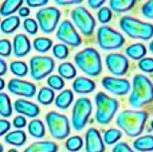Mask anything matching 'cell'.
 I'll use <instances>...</instances> for the list:
<instances>
[{"instance_id":"cell-1","label":"cell","mask_w":153,"mask_h":152,"mask_svg":"<svg viewBox=\"0 0 153 152\" xmlns=\"http://www.w3.org/2000/svg\"><path fill=\"white\" fill-rule=\"evenodd\" d=\"M153 101V83L143 74L133 77V90L129 97V104L133 108H141Z\"/></svg>"},{"instance_id":"cell-2","label":"cell","mask_w":153,"mask_h":152,"mask_svg":"<svg viewBox=\"0 0 153 152\" xmlns=\"http://www.w3.org/2000/svg\"><path fill=\"white\" fill-rule=\"evenodd\" d=\"M148 118L146 112H134V110H124L117 116V125L130 137L141 135Z\"/></svg>"},{"instance_id":"cell-3","label":"cell","mask_w":153,"mask_h":152,"mask_svg":"<svg viewBox=\"0 0 153 152\" xmlns=\"http://www.w3.org/2000/svg\"><path fill=\"white\" fill-rule=\"evenodd\" d=\"M75 65L85 73V74L90 75V77H97L102 72V62H101V57L95 48H83L79 53L75 54L74 57Z\"/></svg>"},{"instance_id":"cell-4","label":"cell","mask_w":153,"mask_h":152,"mask_svg":"<svg viewBox=\"0 0 153 152\" xmlns=\"http://www.w3.org/2000/svg\"><path fill=\"white\" fill-rule=\"evenodd\" d=\"M121 30L133 39H143L148 40L153 37V24L141 22L132 16H124L120 20Z\"/></svg>"},{"instance_id":"cell-5","label":"cell","mask_w":153,"mask_h":152,"mask_svg":"<svg viewBox=\"0 0 153 152\" xmlns=\"http://www.w3.org/2000/svg\"><path fill=\"white\" fill-rule=\"evenodd\" d=\"M95 107H97V112H95L97 123L106 125L113 120L114 115L117 113L118 101L101 92V93H97V96H95Z\"/></svg>"},{"instance_id":"cell-6","label":"cell","mask_w":153,"mask_h":152,"mask_svg":"<svg viewBox=\"0 0 153 152\" xmlns=\"http://www.w3.org/2000/svg\"><path fill=\"white\" fill-rule=\"evenodd\" d=\"M46 123L50 135L56 140H63L70 135V123L65 115L56 112H48L46 115Z\"/></svg>"},{"instance_id":"cell-7","label":"cell","mask_w":153,"mask_h":152,"mask_svg":"<svg viewBox=\"0 0 153 152\" xmlns=\"http://www.w3.org/2000/svg\"><path fill=\"white\" fill-rule=\"evenodd\" d=\"M30 74L34 81H42L47 75H50L55 69V62L50 57L35 55L30 59Z\"/></svg>"},{"instance_id":"cell-8","label":"cell","mask_w":153,"mask_h":152,"mask_svg":"<svg viewBox=\"0 0 153 152\" xmlns=\"http://www.w3.org/2000/svg\"><path fill=\"white\" fill-rule=\"evenodd\" d=\"M91 110H93L91 101L89 98H86V97H81V98L76 100V102H74L71 123H73V128L75 131H82L85 128V125L89 121L90 115H91Z\"/></svg>"},{"instance_id":"cell-9","label":"cell","mask_w":153,"mask_h":152,"mask_svg":"<svg viewBox=\"0 0 153 152\" xmlns=\"http://www.w3.org/2000/svg\"><path fill=\"white\" fill-rule=\"evenodd\" d=\"M97 42L98 46L103 50H116L125 43V38L118 31L103 26L100 27L97 31Z\"/></svg>"},{"instance_id":"cell-10","label":"cell","mask_w":153,"mask_h":152,"mask_svg":"<svg viewBox=\"0 0 153 152\" xmlns=\"http://www.w3.org/2000/svg\"><path fill=\"white\" fill-rule=\"evenodd\" d=\"M61 11L56 7H45L36 12V20L45 34H51L58 27Z\"/></svg>"},{"instance_id":"cell-11","label":"cell","mask_w":153,"mask_h":152,"mask_svg":"<svg viewBox=\"0 0 153 152\" xmlns=\"http://www.w3.org/2000/svg\"><path fill=\"white\" fill-rule=\"evenodd\" d=\"M71 19L74 22L75 27L85 35V37H91L95 27V20L93 15L85 7H76L71 12Z\"/></svg>"},{"instance_id":"cell-12","label":"cell","mask_w":153,"mask_h":152,"mask_svg":"<svg viewBox=\"0 0 153 152\" xmlns=\"http://www.w3.org/2000/svg\"><path fill=\"white\" fill-rule=\"evenodd\" d=\"M56 38L62 40L65 45H69L71 47H78L82 43L81 37L70 20H63L59 24L58 31H56Z\"/></svg>"},{"instance_id":"cell-13","label":"cell","mask_w":153,"mask_h":152,"mask_svg":"<svg viewBox=\"0 0 153 152\" xmlns=\"http://www.w3.org/2000/svg\"><path fill=\"white\" fill-rule=\"evenodd\" d=\"M7 86H8V90L12 94H15V96L31 98V97H34L36 94V86L32 82H28V81L13 78V80H10Z\"/></svg>"},{"instance_id":"cell-14","label":"cell","mask_w":153,"mask_h":152,"mask_svg":"<svg viewBox=\"0 0 153 152\" xmlns=\"http://www.w3.org/2000/svg\"><path fill=\"white\" fill-rule=\"evenodd\" d=\"M105 62L108 70L114 75H124L129 67V62H128L126 57H124L122 54H109L105 58Z\"/></svg>"},{"instance_id":"cell-15","label":"cell","mask_w":153,"mask_h":152,"mask_svg":"<svg viewBox=\"0 0 153 152\" xmlns=\"http://www.w3.org/2000/svg\"><path fill=\"white\" fill-rule=\"evenodd\" d=\"M102 86L108 92L116 94V96H124V94L130 92V83L129 81L122 80V78L116 77H105L102 80Z\"/></svg>"},{"instance_id":"cell-16","label":"cell","mask_w":153,"mask_h":152,"mask_svg":"<svg viewBox=\"0 0 153 152\" xmlns=\"http://www.w3.org/2000/svg\"><path fill=\"white\" fill-rule=\"evenodd\" d=\"M86 152H105V143L102 142L98 129L90 128L86 132Z\"/></svg>"},{"instance_id":"cell-17","label":"cell","mask_w":153,"mask_h":152,"mask_svg":"<svg viewBox=\"0 0 153 152\" xmlns=\"http://www.w3.org/2000/svg\"><path fill=\"white\" fill-rule=\"evenodd\" d=\"M13 109L16 113H20V116H26V117H31L35 118L36 116H39L40 109L36 104L31 101H27L24 98H19L13 102Z\"/></svg>"},{"instance_id":"cell-18","label":"cell","mask_w":153,"mask_h":152,"mask_svg":"<svg viewBox=\"0 0 153 152\" xmlns=\"http://www.w3.org/2000/svg\"><path fill=\"white\" fill-rule=\"evenodd\" d=\"M31 51V42L24 34H18L13 38L12 43V53L18 58H23V57L28 55Z\"/></svg>"},{"instance_id":"cell-19","label":"cell","mask_w":153,"mask_h":152,"mask_svg":"<svg viewBox=\"0 0 153 152\" xmlns=\"http://www.w3.org/2000/svg\"><path fill=\"white\" fill-rule=\"evenodd\" d=\"M94 89H95L94 81H91L90 78H86V77H78L73 82V90L79 94L91 93V92H94Z\"/></svg>"},{"instance_id":"cell-20","label":"cell","mask_w":153,"mask_h":152,"mask_svg":"<svg viewBox=\"0 0 153 152\" xmlns=\"http://www.w3.org/2000/svg\"><path fill=\"white\" fill-rule=\"evenodd\" d=\"M58 145L54 142H36L26 148L23 152H56Z\"/></svg>"},{"instance_id":"cell-21","label":"cell","mask_w":153,"mask_h":152,"mask_svg":"<svg viewBox=\"0 0 153 152\" xmlns=\"http://www.w3.org/2000/svg\"><path fill=\"white\" fill-rule=\"evenodd\" d=\"M4 142L10 145H15V147H22L26 144L27 142V136L23 131H13V132H8L4 136Z\"/></svg>"},{"instance_id":"cell-22","label":"cell","mask_w":153,"mask_h":152,"mask_svg":"<svg viewBox=\"0 0 153 152\" xmlns=\"http://www.w3.org/2000/svg\"><path fill=\"white\" fill-rule=\"evenodd\" d=\"M22 0H7L0 5V16H12L16 11H19L23 7Z\"/></svg>"},{"instance_id":"cell-23","label":"cell","mask_w":153,"mask_h":152,"mask_svg":"<svg viewBox=\"0 0 153 152\" xmlns=\"http://www.w3.org/2000/svg\"><path fill=\"white\" fill-rule=\"evenodd\" d=\"M20 26V18L19 16H8L0 23V30L4 34H12Z\"/></svg>"},{"instance_id":"cell-24","label":"cell","mask_w":153,"mask_h":152,"mask_svg":"<svg viewBox=\"0 0 153 152\" xmlns=\"http://www.w3.org/2000/svg\"><path fill=\"white\" fill-rule=\"evenodd\" d=\"M74 94L71 90H63L55 97V105L59 109H67L73 104Z\"/></svg>"},{"instance_id":"cell-25","label":"cell","mask_w":153,"mask_h":152,"mask_svg":"<svg viewBox=\"0 0 153 152\" xmlns=\"http://www.w3.org/2000/svg\"><path fill=\"white\" fill-rule=\"evenodd\" d=\"M27 127H28V133L31 135L32 137H35V139H42V137H45L46 128H45V124L40 120L30 121V123L27 124Z\"/></svg>"},{"instance_id":"cell-26","label":"cell","mask_w":153,"mask_h":152,"mask_svg":"<svg viewBox=\"0 0 153 152\" xmlns=\"http://www.w3.org/2000/svg\"><path fill=\"white\" fill-rule=\"evenodd\" d=\"M133 147L136 151L140 152H149L153 151V136H143L138 137L134 143H133Z\"/></svg>"},{"instance_id":"cell-27","label":"cell","mask_w":153,"mask_h":152,"mask_svg":"<svg viewBox=\"0 0 153 152\" xmlns=\"http://www.w3.org/2000/svg\"><path fill=\"white\" fill-rule=\"evenodd\" d=\"M13 105L10 100V96L5 93H0V116L1 117H10L12 115Z\"/></svg>"},{"instance_id":"cell-28","label":"cell","mask_w":153,"mask_h":152,"mask_svg":"<svg viewBox=\"0 0 153 152\" xmlns=\"http://www.w3.org/2000/svg\"><path fill=\"white\" fill-rule=\"evenodd\" d=\"M125 53H126V55L129 57V58L132 59H140L143 58L144 55L146 54V47L144 45H141V43H136V45H130L129 47L125 50Z\"/></svg>"},{"instance_id":"cell-29","label":"cell","mask_w":153,"mask_h":152,"mask_svg":"<svg viewBox=\"0 0 153 152\" xmlns=\"http://www.w3.org/2000/svg\"><path fill=\"white\" fill-rule=\"evenodd\" d=\"M36 98L38 102H40L42 105H50L55 100V93L50 88H40V90L38 92Z\"/></svg>"},{"instance_id":"cell-30","label":"cell","mask_w":153,"mask_h":152,"mask_svg":"<svg viewBox=\"0 0 153 152\" xmlns=\"http://www.w3.org/2000/svg\"><path fill=\"white\" fill-rule=\"evenodd\" d=\"M58 73L62 78H65V80H73V78L76 75V70H75L74 65L70 63V62H63V63L59 65Z\"/></svg>"},{"instance_id":"cell-31","label":"cell","mask_w":153,"mask_h":152,"mask_svg":"<svg viewBox=\"0 0 153 152\" xmlns=\"http://www.w3.org/2000/svg\"><path fill=\"white\" fill-rule=\"evenodd\" d=\"M10 70L16 77H26L30 73V69L23 61H13L10 65Z\"/></svg>"},{"instance_id":"cell-32","label":"cell","mask_w":153,"mask_h":152,"mask_svg":"<svg viewBox=\"0 0 153 152\" xmlns=\"http://www.w3.org/2000/svg\"><path fill=\"white\" fill-rule=\"evenodd\" d=\"M136 4L134 0H111L110 1V10L116 11V12H124Z\"/></svg>"},{"instance_id":"cell-33","label":"cell","mask_w":153,"mask_h":152,"mask_svg":"<svg viewBox=\"0 0 153 152\" xmlns=\"http://www.w3.org/2000/svg\"><path fill=\"white\" fill-rule=\"evenodd\" d=\"M34 48L38 51V53H47L51 47H53V40L50 38H35L34 43H32Z\"/></svg>"},{"instance_id":"cell-34","label":"cell","mask_w":153,"mask_h":152,"mask_svg":"<svg viewBox=\"0 0 153 152\" xmlns=\"http://www.w3.org/2000/svg\"><path fill=\"white\" fill-rule=\"evenodd\" d=\"M82 145H83V140H82V137L71 136V137H69L67 142H66V150L70 151V152H76V151L81 150Z\"/></svg>"},{"instance_id":"cell-35","label":"cell","mask_w":153,"mask_h":152,"mask_svg":"<svg viewBox=\"0 0 153 152\" xmlns=\"http://www.w3.org/2000/svg\"><path fill=\"white\" fill-rule=\"evenodd\" d=\"M47 85L50 86V89L53 90H62L65 86V81L59 75H50L47 78Z\"/></svg>"},{"instance_id":"cell-36","label":"cell","mask_w":153,"mask_h":152,"mask_svg":"<svg viewBox=\"0 0 153 152\" xmlns=\"http://www.w3.org/2000/svg\"><path fill=\"white\" fill-rule=\"evenodd\" d=\"M121 132L118 131V129L116 128H111V129H108V131L105 132V143L106 144H114L116 142H118L120 139H121Z\"/></svg>"},{"instance_id":"cell-37","label":"cell","mask_w":153,"mask_h":152,"mask_svg":"<svg viewBox=\"0 0 153 152\" xmlns=\"http://www.w3.org/2000/svg\"><path fill=\"white\" fill-rule=\"evenodd\" d=\"M53 54L55 58L58 59H66L69 57V47L63 43H59V45H55L53 47Z\"/></svg>"},{"instance_id":"cell-38","label":"cell","mask_w":153,"mask_h":152,"mask_svg":"<svg viewBox=\"0 0 153 152\" xmlns=\"http://www.w3.org/2000/svg\"><path fill=\"white\" fill-rule=\"evenodd\" d=\"M38 27H39V24H38L36 20H34L32 18L24 19V22H23V28H24V31H26L27 34L35 35V34L38 32Z\"/></svg>"},{"instance_id":"cell-39","label":"cell","mask_w":153,"mask_h":152,"mask_svg":"<svg viewBox=\"0 0 153 152\" xmlns=\"http://www.w3.org/2000/svg\"><path fill=\"white\" fill-rule=\"evenodd\" d=\"M12 54V45L8 39H0V57H10Z\"/></svg>"},{"instance_id":"cell-40","label":"cell","mask_w":153,"mask_h":152,"mask_svg":"<svg viewBox=\"0 0 153 152\" xmlns=\"http://www.w3.org/2000/svg\"><path fill=\"white\" fill-rule=\"evenodd\" d=\"M98 20L101 22V23H109V22L111 20V11L110 8L108 7H103L101 8L100 11H98Z\"/></svg>"},{"instance_id":"cell-41","label":"cell","mask_w":153,"mask_h":152,"mask_svg":"<svg viewBox=\"0 0 153 152\" xmlns=\"http://www.w3.org/2000/svg\"><path fill=\"white\" fill-rule=\"evenodd\" d=\"M138 67L140 70L145 73H152L153 72V58H144L138 62Z\"/></svg>"},{"instance_id":"cell-42","label":"cell","mask_w":153,"mask_h":152,"mask_svg":"<svg viewBox=\"0 0 153 152\" xmlns=\"http://www.w3.org/2000/svg\"><path fill=\"white\" fill-rule=\"evenodd\" d=\"M141 12H143V15L145 16V18L153 19V1L145 3V4L143 5V8H141Z\"/></svg>"},{"instance_id":"cell-43","label":"cell","mask_w":153,"mask_h":152,"mask_svg":"<svg viewBox=\"0 0 153 152\" xmlns=\"http://www.w3.org/2000/svg\"><path fill=\"white\" fill-rule=\"evenodd\" d=\"M12 125L15 127V128H18V131H22V128H24V127L27 125L26 117H23V116H16L12 121Z\"/></svg>"},{"instance_id":"cell-44","label":"cell","mask_w":153,"mask_h":152,"mask_svg":"<svg viewBox=\"0 0 153 152\" xmlns=\"http://www.w3.org/2000/svg\"><path fill=\"white\" fill-rule=\"evenodd\" d=\"M10 128H11V124L7 120H4V118H0V136L7 135L10 132Z\"/></svg>"},{"instance_id":"cell-45","label":"cell","mask_w":153,"mask_h":152,"mask_svg":"<svg viewBox=\"0 0 153 152\" xmlns=\"http://www.w3.org/2000/svg\"><path fill=\"white\" fill-rule=\"evenodd\" d=\"M111 152H134V151H133L126 143H118V144H116V147L113 148Z\"/></svg>"},{"instance_id":"cell-46","label":"cell","mask_w":153,"mask_h":152,"mask_svg":"<svg viewBox=\"0 0 153 152\" xmlns=\"http://www.w3.org/2000/svg\"><path fill=\"white\" fill-rule=\"evenodd\" d=\"M47 0H27L26 4L30 7H42V5H47Z\"/></svg>"},{"instance_id":"cell-47","label":"cell","mask_w":153,"mask_h":152,"mask_svg":"<svg viewBox=\"0 0 153 152\" xmlns=\"http://www.w3.org/2000/svg\"><path fill=\"white\" fill-rule=\"evenodd\" d=\"M18 12H19V18H24V19H27V16L30 15V10H28L27 7H24V5L18 11Z\"/></svg>"},{"instance_id":"cell-48","label":"cell","mask_w":153,"mask_h":152,"mask_svg":"<svg viewBox=\"0 0 153 152\" xmlns=\"http://www.w3.org/2000/svg\"><path fill=\"white\" fill-rule=\"evenodd\" d=\"M87 3L91 8H100L101 5H103V0H89Z\"/></svg>"},{"instance_id":"cell-49","label":"cell","mask_w":153,"mask_h":152,"mask_svg":"<svg viewBox=\"0 0 153 152\" xmlns=\"http://www.w3.org/2000/svg\"><path fill=\"white\" fill-rule=\"evenodd\" d=\"M5 73H7V63H5L4 59L0 58V78H1V75H4Z\"/></svg>"},{"instance_id":"cell-50","label":"cell","mask_w":153,"mask_h":152,"mask_svg":"<svg viewBox=\"0 0 153 152\" xmlns=\"http://www.w3.org/2000/svg\"><path fill=\"white\" fill-rule=\"evenodd\" d=\"M56 5H69V4H81V0H75V1H62V0H56Z\"/></svg>"},{"instance_id":"cell-51","label":"cell","mask_w":153,"mask_h":152,"mask_svg":"<svg viewBox=\"0 0 153 152\" xmlns=\"http://www.w3.org/2000/svg\"><path fill=\"white\" fill-rule=\"evenodd\" d=\"M4 86H5V82H4V80L3 78H0V92L4 89Z\"/></svg>"},{"instance_id":"cell-52","label":"cell","mask_w":153,"mask_h":152,"mask_svg":"<svg viewBox=\"0 0 153 152\" xmlns=\"http://www.w3.org/2000/svg\"><path fill=\"white\" fill-rule=\"evenodd\" d=\"M149 51H151V53H153V40L151 42V45H149Z\"/></svg>"},{"instance_id":"cell-53","label":"cell","mask_w":153,"mask_h":152,"mask_svg":"<svg viewBox=\"0 0 153 152\" xmlns=\"http://www.w3.org/2000/svg\"><path fill=\"white\" fill-rule=\"evenodd\" d=\"M8 152H18V151L13 150V148H11V150H8Z\"/></svg>"},{"instance_id":"cell-54","label":"cell","mask_w":153,"mask_h":152,"mask_svg":"<svg viewBox=\"0 0 153 152\" xmlns=\"http://www.w3.org/2000/svg\"><path fill=\"white\" fill-rule=\"evenodd\" d=\"M3 151H4V148H3V145L0 144V152H3Z\"/></svg>"},{"instance_id":"cell-55","label":"cell","mask_w":153,"mask_h":152,"mask_svg":"<svg viewBox=\"0 0 153 152\" xmlns=\"http://www.w3.org/2000/svg\"><path fill=\"white\" fill-rule=\"evenodd\" d=\"M151 128H152V131H153V121H152V124H151Z\"/></svg>"}]
</instances>
